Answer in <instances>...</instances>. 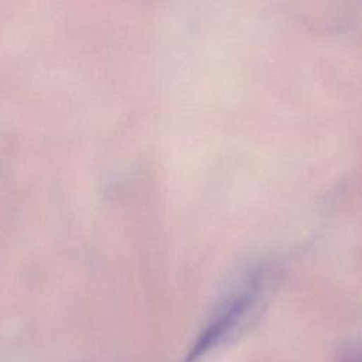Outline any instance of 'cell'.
Returning <instances> with one entry per match:
<instances>
[{"mask_svg":"<svg viewBox=\"0 0 362 362\" xmlns=\"http://www.w3.org/2000/svg\"><path fill=\"white\" fill-rule=\"evenodd\" d=\"M335 362H362V341L346 345L338 355Z\"/></svg>","mask_w":362,"mask_h":362,"instance_id":"cell-2","label":"cell"},{"mask_svg":"<svg viewBox=\"0 0 362 362\" xmlns=\"http://www.w3.org/2000/svg\"><path fill=\"white\" fill-rule=\"evenodd\" d=\"M267 294V279L262 270L246 276L216 305L197 335L184 362H201L208 354L238 337L260 311Z\"/></svg>","mask_w":362,"mask_h":362,"instance_id":"cell-1","label":"cell"}]
</instances>
